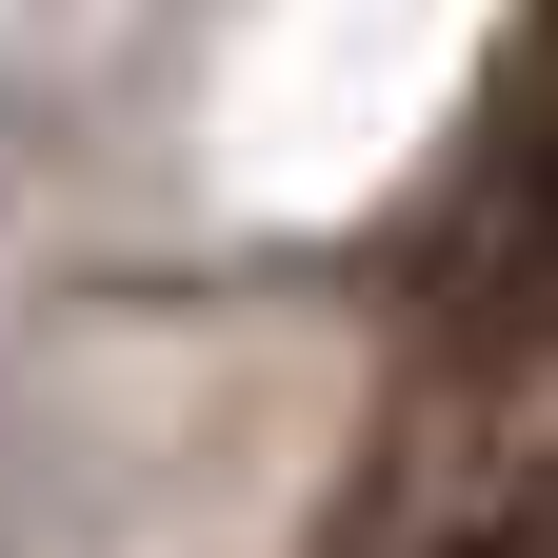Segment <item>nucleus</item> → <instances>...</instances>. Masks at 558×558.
<instances>
[{"label": "nucleus", "instance_id": "1", "mask_svg": "<svg viewBox=\"0 0 558 558\" xmlns=\"http://www.w3.org/2000/svg\"><path fill=\"white\" fill-rule=\"evenodd\" d=\"M478 279H499L519 319H558V81L499 120V160H478Z\"/></svg>", "mask_w": 558, "mask_h": 558}, {"label": "nucleus", "instance_id": "2", "mask_svg": "<svg viewBox=\"0 0 558 558\" xmlns=\"http://www.w3.org/2000/svg\"><path fill=\"white\" fill-rule=\"evenodd\" d=\"M439 558H558V499H519V519H459Z\"/></svg>", "mask_w": 558, "mask_h": 558}]
</instances>
